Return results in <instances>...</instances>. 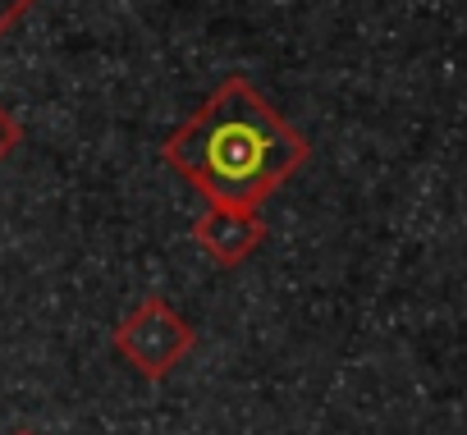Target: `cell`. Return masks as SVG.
I'll use <instances>...</instances> for the list:
<instances>
[{
    "instance_id": "cell-1",
    "label": "cell",
    "mask_w": 467,
    "mask_h": 435,
    "mask_svg": "<svg viewBox=\"0 0 467 435\" xmlns=\"http://www.w3.org/2000/svg\"><path fill=\"white\" fill-rule=\"evenodd\" d=\"M161 161L211 206H262L312 161V142L244 74H229L161 142Z\"/></svg>"
},
{
    "instance_id": "cell-2",
    "label": "cell",
    "mask_w": 467,
    "mask_h": 435,
    "mask_svg": "<svg viewBox=\"0 0 467 435\" xmlns=\"http://www.w3.org/2000/svg\"><path fill=\"white\" fill-rule=\"evenodd\" d=\"M110 339H115V353H119L142 380H156V385L197 348L192 321L179 316L165 294H147V298L115 326Z\"/></svg>"
},
{
    "instance_id": "cell-3",
    "label": "cell",
    "mask_w": 467,
    "mask_h": 435,
    "mask_svg": "<svg viewBox=\"0 0 467 435\" xmlns=\"http://www.w3.org/2000/svg\"><path fill=\"white\" fill-rule=\"evenodd\" d=\"M266 221L257 206H206V215L192 221V243L224 271L244 266L266 243Z\"/></svg>"
},
{
    "instance_id": "cell-4",
    "label": "cell",
    "mask_w": 467,
    "mask_h": 435,
    "mask_svg": "<svg viewBox=\"0 0 467 435\" xmlns=\"http://www.w3.org/2000/svg\"><path fill=\"white\" fill-rule=\"evenodd\" d=\"M19 142H24V129H19V119L0 106V165H5L15 151H19Z\"/></svg>"
},
{
    "instance_id": "cell-5",
    "label": "cell",
    "mask_w": 467,
    "mask_h": 435,
    "mask_svg": "<svg viewBox=\"0 0 467 435\" xmlns=\"http://www.w3.org/2000/svg\"><path fill=\"white\" fill-rule=\"evenodd\" d=\"M33 5H37V0H0V37H5V33H10Z\"/></svg>"
},
{
    "instance_id": "cell-6",
    "label": "cell",
    "mask_w": 467,
    "mask_h": 435,
    "mask_svg": "<svg viewBox=\"0 0 467 435\" xmlns=\"http://www.w3.org/2000/svg\"><path fill=\"white\" fill-rule=\"evenodd\" d=\"M10 435H37V430H28V426H19V430H10Z\"/></svg>"
}]
</instances>
